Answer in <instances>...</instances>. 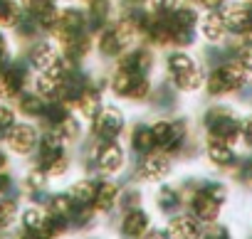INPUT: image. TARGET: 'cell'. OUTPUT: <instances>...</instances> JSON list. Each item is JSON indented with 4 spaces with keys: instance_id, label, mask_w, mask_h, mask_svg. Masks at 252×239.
<instances>
[{
    "instance_id": "cell-1",
    "label": "cell",
    "mask_w": 252,
    "mask_h": 239,
    "mask_svg": "<svg viewBox=\"0 0 252 239\" xmlns=\"http://www.w3.org/2000/svg\"><path fill=\"white\" fill-rule=\"evenodd\" d=\"M28 67L23 62H8L5 67H0V101H15L25 89H28Z\"/></svg>"
},
{
    "instance_id": "cell-2",
    "label": "cell",
    "mask_w": 252,
    "mask_h": 239,
    "mask_svg": "<svg viewBox=\"0 0 252 239\" xmlns=\"http://www.w3.org/2000/svg\"><path fill=\"white\" fill-rule=\"evenodd\" d=\"M245 69L237 64V62H227L222 67H218L210 77H208V94L213 96H222V94H230L235 89H240L245 84Z\"/></svg>"
},
{
    "instance_id": "cell-3",
    "label": "cell",
    "mask_w": 252,
    "mask_h": 239,
    "mask_svg": "<svg viewBox=\"0 0 252 239\" xmlns=\"http://www.w3.org/2000/svg\"><path fill=\"white\" fill-rule=\"evenodd\" d=\"M37 146H40V131L25 121H18L5 136V148L15 156H32Z\"/></svg>"
},
{
    "instance_id": "cell-4",
    "label": "cell",
    "mask_w": 252,
    "mask_h": 239,
    "mask_svg": "<svg viewBox=\"0 0 252 239\" xmlns=\"http://www.w3.org/2000/svg\"><path fill=\"white\" fill-rule=\"evenodd\" d=\"M208 126H210V141L220 143H235L237 141V124L225 111H210L208 113Z\"/></svg>"
},
{
    "instance_id": "cell-5",
    "label": "cell",
    "mask_w": 252,
    "mask_h": 239,
    "mask_svg": "<svg viewBox=\"0 0 252 239\" xmlns=\"http://www.w3.org/2000/svg\"><path fill=\"white\" fill-rule=\"evenodd\" d=\"M57 59H60V54H57L55 45L47 40H32V45L28 47V64L37 72H47Z\"/></svg>"
},
{
    "instance_id": "cell-6",
    "label": "cell",
    "mask_w": 252,
    "mask_h": 239,
    "mask_svg": "<svg viewBox=\"0 0 252 239\" xmlns=\"http://www.w3.org/2000/svg\"><path fill=\"white\" fill-rule=\"evenodd\" d=\"M121 129H124V116H121L119 108L109 106V108H104L101 113H96V121H94L96 136H101V138H114Z\"/></svg>"
},
{
    "instance_id": "cell-7",
    "label": "cell",
    "mask_w": 252,
    "mask_h": 239,
    "mask_svg": "<svg viewBox=\"0 0 252 239\" xmlns=\"http://www.w3.org/2000/svg\"><path fill=\"white\" fill-rule=\"evenodd\" d=\"M45 106H47V101L32 89V91H23L18 99H15V111L20 113V116H25V118H42V113H45Z\"/></svg>"
},
{
    "instance_id": "cell-8",
    "label": "cell",
    "mask_w": 252,
    "mask_h": 239,
    "mask_svg": "<svg viewBox=\"0 0 252 239\" xmlns=\"http://www.w3.org/2000/svg\"><path fill=\"white\" fill-rule=\"evenodd\" d=\"M220 15L225 20V27L232 32H240V35H245V30L250 27V20H252V13L245 5H227Z\"/></svg>"
},
{
    "instance_id": "cell-9",
    "label": "cell",
    "mask_w": 252,
    "mask_h": 239,
    "mask_svg": "<svg viewBox=\"0 0 252 239\" xmlns=\"http://www.w3.org/2000/svg\"><path fill=\"white\" fill-rule=\"evenodd\" d=\"M171 239H200V224L193 217H176L168 227Z\"/></svg>"
},
{
    "instance_id": "cell-10",
    "label": "cell",
    "mask_w": 252,
    "mask_h": 239,
    "mask_svg": "<svg viewBox=\"0 0 252 239\" xmlns=\"http://www.w3.org/2000/svg\"><path fill=\"white\" fill-rule=\"evenodd\" d=\"M168 168H171V163H168L166 156H161V153L146 156V160L141 165V178L144 180H161L168 173Z\"/></svg>"
},
{
    "instance_id": "cell-11",
    "label": "cell",
    "mask_w": 252,
    "mask_h": 239,
    "mask_svg": "<svg viewBox=\"0 0 252 239\" xmlns=\"http://www.w3.org/2000/svg\"><path fill=\"white\" fill-rule=\"evenodd\" d=\"M151 64H154V57H151L146 50H134V52H129V54L121 57V67L131 69V72H136V74H146V72L151 69Z\"/></svg>"
},
{
    "instance_id": "cell-12",
    "label": "cell",
    "mask_w": 252,
    "mask_h": 239,
    "mask_svg": "<svg viewBox=\"0 0 252 239\" xmlns=\"http://www.w3.org/2000/svg\"><path fill=\"white\" fill-rule=\"evenodd\" d=\"M218 207H220V202L213 200L208 192H200V195H195V200H193V212H195V217L203 219V222H213V219L218 217Z\"/></svg>"
},
{
    "instance_id": "cell-13",
    "label": "cell",
    "mask_w": 252,
    "mask_h": 239,
    "mask_svg": "<svg viewBox=\"0 0 252 239\" xmlns=\"http://www.w3.org/2000/svg\"><path fill=\"white\" fill-rule=\"evenodd\" d=\"M35 91L45 99V101H60V79L50 77L47 72H40L35 77Z\"/></svg>"
},
{
    "instance_id": "cell-14",
    "label": "cell",
    "mask_w": 252,
    "mask_h": 239,
    "mask_svg": "<svg viewBox=\"0 0 252 239\" xmlns=\"http://www.w3.org/2000/svg\"><path fill=\"white\" fill-rule=\"evenodd\" d=\"M23 8L18 0H0V27H5V30H13L20 18H23Z\"/></svg>"
},
{
    "instance_id": "cell-15",
    "label": "cell",
    "mask_w": 252,
    "mask_h": 239,
    "mask_svg": "<svg viewBox=\"0 0 252 239\" xmlns=\"http://www.w3.org/2000/svg\"><path fill=\"white\" fill-rule=\"evenodd\" d=\"M121 163H124V153H121V148L116 143H106L99 151V165H101V170L114 173V170L121 168Z\"/></svg>"
},
{
    "instance_id": "cell-16",
    "label": "cell",
    "mask_w": 252,
    "mask_h": 239,
    "mask_svg": "<svg viewBox=\"0 0 252 239\" xmlns=\"http://www.w3.org/2000/svg\"><path fill=\"white\" fill-rule=\"evenodd\" d=\"M74 106H77V111H79L82 116L94 118V116L99 113V106H101L99 91H94V89H84V91H82V96L74 101Z\"/></svg>"
},
{
    "instance_id": "cell-17",
    "label": "cell",
    "mask_w": 252,
    "mask_h": 239,
    "mask_svg": "<svg viewBox=\"0 0 252 239\" xmlns=\"http://www.w3.org/2000/svg\"><path fill=\"white\" fill-rule=\"evenodd\" d=\"M225 30H227V27H225L222 15L210 10V15L203 20V35H205L210 42H220V40H222V35H225Z\"/></svg>"
},
{
    "instance_id": "cell-18",
    "label": "cell",
    "mask_w": 252,
    "mask_h": 239,
    "mask_svg": "<svg viewBox=\"0 0 252 239\" xmlns=\"http://www.w3.org/2000/svg\"><path fill=\"white\" fill-rule=\"evenodd\" d=\"M149 229V217L141 212V210H131L124 219V232L129 237H141L144 232Z\"/></svg>"
},
{
    "instance_id": "cell-19",
    "label": "cell",
    "mask_w": 252,
    "mask_h": 239,
    "mask_svg": "<svg viewBox=\"0 0 252 239\" xmlns=\"http://www.w3.org/2000/svg\"><path fill=\"white\" fill-rule=\"evenodd\" d=\"M124 50V42H121V37H119V32L111 27V30H104L101 32V37H99V52L104 54V57H114V54H119Z\"/></svg>"
},
{
    "instance_id": "cell-20",
    "label": "cell",
    "mask_w": 252,
    "mask_h": 239,
    "mask_svg": "<svg viewBox=\"0 0 252 239\" xmlns=\"http://www.w3.org/2000/svg\"><path fill=\"white\" fill-rule=\"evenodd\" d=\"M47 212L69 219L72 212H74V197L72 195H55V197H50L47 200Z\"/></svg>"
},
{
    "instance_id": "cell-21",
    "label": "cell",
    "mask_w": 252,
    "mask_h": 239,
    "mask_svg": "<svg viewBox=\"0 0 252 239\" xmlns=\"http://www.w3.org/2000/svg\"><path fill=\"white\" fill-rule=\"evenodd\" d=\"M136 72H131V69H126V67H119V72L111 77V89L116 91V94H121V96H126L129 94V89L134 86V81H136Z\"/></svg>"
},
{
    "instance_id": "cell-22",
    "label": "cell",
    "mask_w": 252,
    "mask_h": 239,
    "mask_svg": "<svg viewBox=\"0 0 252 239\" xmlns=\"http://www.w3.org/2000/svg\"><path fill=\"white\" fill-rule=\"evenodd\" d=\"M173 81L181 91H195L200 84H203V74L198 67L188 69V72H181V74H173Z\"/></svg>"
},
{
    "instance_id": "cell-23",
    "label": "cell",
    "mask_w": 252,
    "mask_h": 239,
    "mask_svg": "<svg viewBox=\"0 0 252 239\" xmlns=\"http://www.w3.org/2000/svg\"><path fill=\"white\" fill-rule=\"evenodd\" d=\"M45 219H47V212H42L37 205L28 207L20 212V224L23 229H42L45 227Z\"/></svg>"
},
{
    "instance_id": "cell-24",
    "label": "cell",
    "mask_w": 252,
    "mask_h": 239,
    "mask_svg": "<svg viewBox=\"0 0 252 239\" xmlns=\"http://www.w3.org/2000/svg\"><path fill=\"white\" fill-rule=\"evenodd\" d=\"M96 187L99 185H94L92 180H82V183H77L74 187H72V197H74V202L77 205H89V202H94V197H96Z\"/></svg>"
},
{
    "instance_id": "cell-25",
    "label": "cell",
    "mask_w": 252,
    "mask_h": 239,
    "mask_svg": "<svg viewBox=\"0 0 252 239\" xmlns=\"http://www.w3.org/2000/svg\"><path fill=\"white\" fill-rule=\"evenodd\" d=\"M208 153H210V160H213V163H218V165H227V163H232V160H235V156H232L230 146H227V143H220V141H210Z\"/></svg>"
},
{
    "instance_id": "cell-26",
    "label": "cell",
    "mask_w": 252,
    "mask_h": 239,
    "mask_svg": "<svg viewBox=\"0 0 252 239\" xmlns=\"http://www.w3.org/2000/svg\"><path fill=\"white\" fill-rule=\"evenodd\" d=\"M111 13V0H89V15H92V25L99 27Z\"/></svg>"
},
{
    "instance_id": "cell-27",
    "label": "cell",
    "mask_w": 252,
    "mask_h": 239,
    "mask_svg": "<svg viewBox=\"0 0 252 239\" xmlns=\"http://www.w3.org/2000/svg\"><path fill=\"white\" fill-rule=\"evenodd\" d=\"M116 185H111V183H104V185H99L96 187V197H94V202H96V210H109L111 205H114V200H116Z\"/></svg>"
},
{
    "instance_id": "cell-28",
    "label": "cell",
    "mask_w": 252,
    "mask_h": 239,
    "mask_svg": "<svg viewBox=\"0 0 252 239\" xmlns=\"http://www.w3.org/2000/svg\"><path fill=\"white\" fill-rule=\"evenodd\" d=\"M193 67H195V62H193L190 54H186V52L168 54V69H171V74H181V72H188Z\"/></svg>"
},
{
    "instance_id": "cell-29",
    "label": "cell",
    "mask_w": 252,
    "mask_h": 239,
    "mask_svg": "<svg viewBox=\"0 0 252 239\" xmlns=\"http://www.w3.org/2000/svg\"><path fill=\"white\" fill-rule=\"evenodd\" d=\"M45 185H47V173H45L40 165L32 168V170L25 175V187H28L30 192H42Z\"/></svg>"
},
{
    "instance_id": "cell-30",
    "label": "cell",
    "mask_w": 252,
    "mask_h": 239,
    "mask_svg": "<svg viewBox=\"0 0 252 239\" xmlns=\"http://www.w3.org/2000/svg\"><path fill=\"white\" fill-rule=\"evenodd\" d=\"M50 129H55V131H57V133H60L64 141H72V138H77V136H79V124L74 121L72 116H67L64 121H60L57 126H50Z\"/></svg>"
},
{
    "instance_id": "cell-31",
    "label": "cell",
    "mask_w": 252,
    "mask_h": 239,
    "mask_svg": "<svg viewBox=\"0 0 252 239\" xmlns=\"http://www.w3.org/2000/svg\"><path fill=\"white\" fill-rule=\"evenodd\" d=\"M154 133H151V129H139L136 133H134V148L136 151H141V153H149L151 148H154Z\"/></svg>"
},
{
    "instance_id": "cell-32",
    "label": "cell",
    "mask_w": 252,
    "mask_h": 239,
    "mask_svg": "<svg viewBox=\"0 0 252 239\" xmlns=\"http://www.w3.org/2000/svg\"><path fill=\"white\" fill-rule=\"evenodd\" d=\"M171 131H173V124H168V121H158V124L151 129L154 141H156L158 146H166V148H168V143H171Z\"/></svg>"
},
{
    "instance_id": "cell-33",
    "label": "cell",
    "mask_w": 252,
    "mask_h": 239,
    "mask_svg": "<svg viewBox=\"0 0 252 239\" xmlns=\"http://www.w3.org/2000/svg\"><path fill=\"white\" fill-rule=\"evenodd\" d=\"M20 3V8L28 13V15H40L42 10H47V8H52L55 5V0H18Z\"/></svg>"
},
{
    "instance_id": "cell-34",
    "label": "cell",
    "mask_w": 252,
    "mask_h": 239,
    "mask_svg": "<svg viewBox=\"0 0 252 239\" xmlns=\"http://www.w3.org/2000/svg\"><path fill=\"white\" fill-rule=\"evenodd\" d=\"M149 91H151V84H149V79L144 77V74H139L136 77V81H134V86L129 89V99H136V101H141V99H146L149 96Z\"/></svg>"
},
{
    "instance_id": "cell-35",
    "label": "cell",
    "mask_w": 252,
    "mask_h": 239,
    "mask_svg": "<svg viewBox=\"0 0 252 239\" xmlns=\"http://www.w3.org/2000/svg\"><path fill=\"white\" fill-rule=\"evenodd\" d=\"M158 205H161V210L173 212V207L178 205V195H176L171 187H163V190L158 192Z\"/></svg>"
},
{
    "instance_id": "cell-36",
    "label": "cell",
    "mask_w": 252,
    "mask_h": 239,
    "mask_svg": "<svg viewBox=\"0 0 252 239\" xmlns=\"http://www.w3.org/2000/svg\"><path fill=\"white\" fill-rule=\"evenodd\" d=\"M67 165H69L67 158H64V156H57V158H52L42 170H45L47 175H64V173H67Z\"/></svg>"
},
{
    "instance_id": "cell-37",
    "label": "cell",
    "mask_w": 252,
    "mask_h": 239,
    "mask_svg": "<svg viewBox=\"0 0 252 239\" xmlns=\"http://www.w3.org/2000/svg\"><path fill=\"white\" fill-rule=\"evenodd\" d=\"M13 187H15L13 175H10L8 170L0 173V200H3V197H10V195H13Z\"/></svg>"
},
{
    "instance_id": "cell-38",
    "label": "cell",
    "mask_w": 252,
    "mask_h": 239,
    "mask_svg": "<svg viewBox=\"0 0 252 239\" xmlns=\"http://www.w3.org/2000/svg\"><path fill=\"white\" fill-rule=\"evenodd\" d=\"M237 64H240L245 72H252V45H247V47H242V50L237 52Z\"/></svg>"
},
{
    "instance_id": "cell-39",
    "label": "cell",
    "mask_w": 252,
    "mask_h": 239,
    "mask_svg": "<svg viewBox=\"0 0 252 239\" xmlns=\"http://www.w3.org/2000/svg\"><path fill=\"white\" fill-rule=\"evenodd\" d=\"M158 13H173L181 8V0H151Z\"/></svg>"
},
{
    "instance_id": "cell-40",
    "label": "cell",
    "mask_w": 252,
    "mask_h": 239,
    "mask_svg": "<svg viewBox=\"0 0 252 239\" xmlns=\"http://www.w3.org/2000/svg\"><path fill=\"white\" fill-rule=\"evenodd\" d=\"M15 239H55V237H50L42 229H23V232H18Z\"/></svg>"
},
{
    "instance_id": "cell-41",
    "label": "cell",
    "mask_w": 252,
    "mask_h": 239,
    "mask_svg": "<svg viewBox=\"0 0 252 239\" xmlns=\"http://www.w3.org/2000/svg\"><path fill=\"white\" fill-rule=\"evenodd\" d=\"M0 57H8V59H10V47H8V35H5V27H0Z\"/></svg>"
},
{
    "instance_id": "cell-42",
    "label": "cell",
    "mask_w": 252,
    "mask_h": 239,
    "mask_svg": "<svg viewBox=\"0 0 252 239\" xmlns=\"http://www.w3.org/2000/svg\"><path fill=\"white\" fill-rule=\"evenodd\" d=\"M10 168V151L0 146V173H5Z\"/></svg>"
},
{
    "instance_id": "cell-43",
    "label": "cell",
    "mask_w": 252,
    "mask_h": 239,
    "mask_svg": "<svg viewBox=\"0 0 252 239\" xmlns=\"http://www.w3.org/2000/svg\"><path fill=\"white\" fill-rule=\"evenodd\" d=\"M205 192H208V195H210L213 200H218V202H222V200H225V190H222L220 185H210V187H208Z\"/></svg>"
},
{
    "instance_id": "cell-44",
    "label": "cell",
    "mask_w": 252,
    "mask_h": 239,
    "mask_svg": "<svg viewBox=\"0 0 252 239\" xmlns=\"http://www.w3.org/2000/svg\"><path fill=\"white\" fill-rule=\"evenodd\" d=\"M205 239H230V237H227V232H225L222 227H215V229H210V232H208V237H205Z\"/></svg>"
},
{
    "instance_id": "cell-45",
    "label": "cell",
    "mask_w": 252,
    "mask_h": 239,
    "mask_svg": "<svg viewBox=\"0 0 252 239\" xmlns=\"http://www.w3.org/2000/svg\"><path fill=\"white\" fill-rule=\"evenodd\" d=\"M146 239H171V234H168V232H163V229H154V232H149V234H146Z\"/></svg>"
},
{
    "instance_id": "cell-46",
    "label": "cell",
    "mask_w": 252,
    "mask_h": 239,
    "mask_svg": "<svg viewBox=\"0 0 252 239\" xmlns=\"http://www.w3.org/2000/svg\"><path fill=\"white\" fill-rule=\"evenodd\" d=\"M198 3H200L203 8H208V10H215V8L222 5V0H198Z\"/></svg>"
},
{
    "instance_id": "cell-47",
    "label": "cell",
    "mask_w": 252,
    "mask_h": 239,
    "mask_svg": "<svg viewBox=\"0 0 252 239\" xmlns=\"http://www.w3.org/2000/svg\"><path fill=\"white\" fill-rule=\"evenodd\" d=\"M136 202H139V195H136V192H129V195L124 197V205H126V207H131V205H136Z\"/></svg>"
},
{
    "instance_id": "cell-48",
    "label": "cell",
    "mask_w": 252,
    "mask_h": 239,
    "mask_svg": "<svg viewBox=\"0 0 252 239\" xmlns=\"http://www.w3.org/2000/svg\"><path fill=\"white\" fill-rule=\"evenodd\" d=\"M245 138H247V143H252V118L245 124Z\"/></svg>"
},
{
    "instance_id": "cell-49",
    "label": "cell",
    "mask_w": 252,
    "mask_h": 239,
    "mask_svg": "<svg viewBox=\"0 0 252 239\" xmlns=\"http://www.w3.org/2000/svg\"><path fill=\"white\" fill-rule=\"evenodd\" d=\"M250 13H252V10H250ZM245 37H247V42L252 45V20H250V27L245 30Z\"/></svg>"
},
{
    "instance_id": "cell-50",
    "label": "cell",
    "mask_w": 252,
    "mask_h": 239,
    "mask_svg": "<svg viewBox=\"0 0 252 239\" xmlns=\"http://www.w3.org/2000/svg\"><path fill=\"white\" fill-rule=\"evenodd\" d=\"M126 3H136V0H126Z\"/></svg>"
}]
</instances>
